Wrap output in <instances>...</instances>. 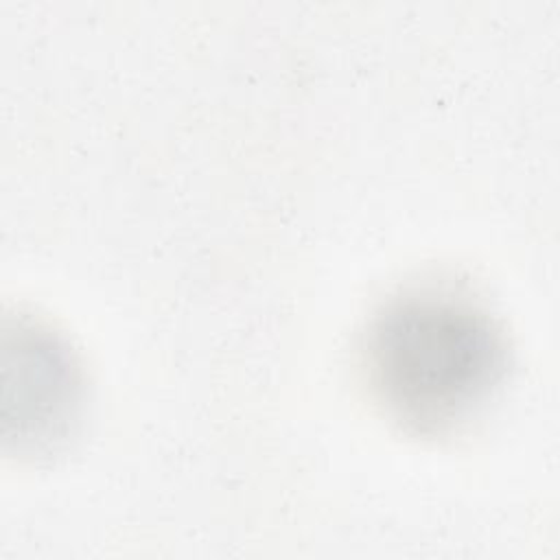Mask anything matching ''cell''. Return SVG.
Wrapping results in <instances>:
<instances>
[{
  "label": "cell",
  "instance_id": "obj_1",
  "mask_svg": "<svg viewBox=\"0 0 560 560\" xmlns=\"http://www.w3.org/2000/svg\"><path fill=\"white\" fill-rule=\"evenodd\" d=\"M368 385L385 413L418 435H446L477 418L508 372L505 337L477 300L451 287L389 298L363 346Z\"/></svg>",
  "mask_w": 560,
  "mask_h": 560
},
{
  "label": "cell",
  "instance_id": "obj_2",
  "mask_svg": "<svg viewBox=\"0 0 560 560\" xmlns=\"http://www.w3.org/2000/svg\"><path fill=\"white\" fill-rule=\"evenodd\" d=\"M7 407H18V451L39 453L61 444L79 420L83 381L70 348L48 328L20 319L7 332ZM11 440V438H9Z\"/></svg>",
  "mask_w": 560,
  "mask_h": 560
}]
</instances>
